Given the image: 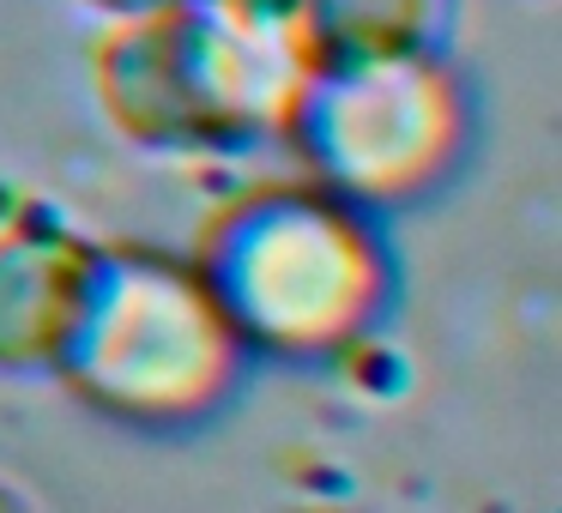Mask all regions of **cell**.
<instances>
[{"label":"cell","instance_id":"6da1fadb","mask_svg":"<svg viewBox=\"0 0 562 513\" xmlns=\"http://www.w3.org/2000/svg\"><path fill=\"white\" fill-rule=\"evenodd\" d=\"M308 73L291 0H170L103 19L91 91L110 127L164 158H243L279 146Z\"/></svg>","mask_w":562,"mask_h":513},{"label":"cell","instance_id":"7a4b0ae2","mask_svg":"<svg viewBox=\"0 0 562 513\" xmlns=\"http://www.w3.org/2000/svg\"><path fill=\"white\" fill-rule=\"evenodd\" d=\"M236 344L272 363H327L375 332L393 303V254L369 206L272 175L231 194L188 254Z\"/></svg>","mask_w":562,"mask_h":513},{"label":"cell","instance_id":"3957f363","mask_svg":"<svg viewBox=\"0 0 562 513\" xmlns=\"http://www.w3.org/2000/svg\"><path fill=\"white\" fill-rule=\"evenodd\" d=\"M248 351L188 254L98 242L55 380L127 429H188L243 380Z\"/></svg>","mask_w":562,"mask_h":513},{"label":"cell","instance_id":"277c9868","mask_svg":"<svg viewBox=\"0 0 562 513\" xmlns=\"http://www.w3.org/2000/svg\"><path fill=\"white\" fill-rule=\"evenodd\" d=\"M279 146L308 182L357 200L400 206L448 175L465 146V91L448 55L387 61H308Z\"/></svg>","mask_w":562,"mask_h":513},{"label":"cell","instance_id":"5b68a950","mask_svg":"<svg viewBox=\"0 0 562 513\" xmlns=\"http://www.w3.org/2000/svg\"><path fill=\"white\" fill-rule=\"evenodd\" d=\"M98 242L55 218L0 224V375H55Z\"/></svg>","mask_w":562,"mask_h":513},{"label":"cell","instance_id":"8992f818","mask_svg":"<svg viewBox=\"0 0 562 513\" xmlns=\"http://www.w3.org/2000/svg\"><path fill=\"white\" fill-rule=\"evenodd\" d=\"M308 61L448 55L460 0H291Z\"/></svg>","mask_w":562,"mask_h":513},{"label":"cell","instance_id":"52a82bcc","mask_svg":"<svg viewBox=\"0 0 562 513\" xmlns=\"http://www.w3.org/2000/svg\"><path fill=\"white\" fill-rule=\"evenodd\" d=\"M74 7L103 25V19H134V13H151V7H170V0H74Z\"/></svg>","mask_w":562,"mask_h":513},{"label":"cell","instance_id":"ba28073f","mask_svg":"<svg viewBox=\"0 0 562 513\" xmlns=\"http://www.w3.org/2000/svg\"><path fill=\"white\" fill-rule=\"evenodd\" d=\"M0 508H19V489H7V483H0Z\"/></svg>","mask_w":562,"mask_h":513}]
</instances>
